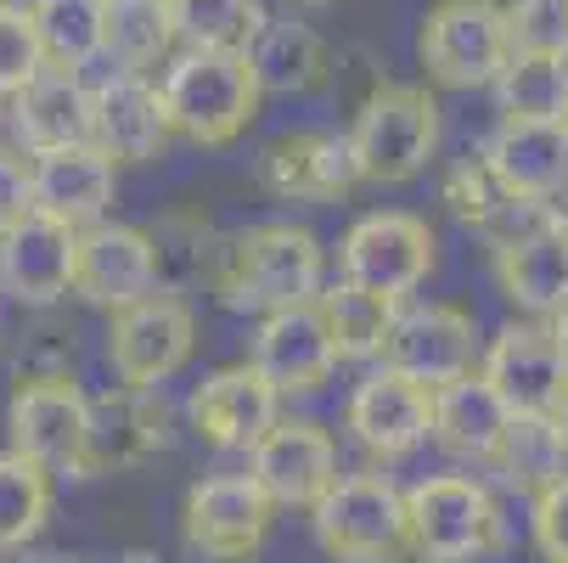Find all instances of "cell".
I'll return each mask as SVG.
<instances>
[{
	"instance_id": "4fadbf2b",
	"label": "cell",
	"mask_w": 568,
	"mask_h": 563,
	"mask_svg": "<svg viewBox=\"0 0 568 563\" xmlns=\"http://www.w3.org/2000/svg\"><path fill=\"white\" fill-rule=\"evenodd\" d=\"M85 412H91V394L73 383V372H40L23 378L12 406H7V434L12 451H23L40 468H62L73 473L79 445H85Z\"/></svg>"
},
{
	"instance_id": "e0dca14e",
	"label": "cell",
	"mask_w": 568,
	"mask_h": 563,
	"mask_svg": "<svg viewBox=\"0 0 568 563\" xmlns=\"http://www.w3.org/2000/svg\"><path fill=\"white\" fill-rule=\"evenodd\" d=\"M383 366L423 389H439V383L473 372V315L456 304L399 310L383 339Z\"/></svg>"
},
{
	"instance_id": "6da1fadb",
	"label": "cell",
	"mask_w": 568,
	"mask_h": 563,
	"mask_svg": "<svg viewBox=\"0 0 568 563\" xmlns=\"http://www.w3.org/2000/svg\"><path fill=\"white\" fill-rule=\"evenodd\" d=\"M209 288L225 310H248V315L310 304L321 293V243L304 225H287V220L236 231L214 249Z\"/></svg>"
},
{
	"instance_id": "b9f144b4",
	"label": "cell",
	"mask_w": 568,
	"mask_h": 563,
	"mask_svg": "<svg viewBox=\"0 0 568 563\" xmlns=\"http://www.w3.org/2000/svg\"><path fill=\"white\" fill-rule=\"evenodd\" d=\"M124 563H152V557H146V552H135V557H124Z\"/></svg>"
},
{
	"instance_id": "277c9868",
	"label": "cell",
	"mask_w": 568,
	"mask_h": 563,
	"mask_svg": "<svg viewBox=\"0 0 568 563\" xmlns=\"http://www.w3.org/2000/svg\"><path fill=\"white\" fill-rule=\"evenodd\" d=\"M315 541L338 563H399L412 552V524H405V491H394L383 473H349L333 479V491L310 507Z\"/></svg>"
},
{
	"instance_id": "e575fe53",
	"label": "cell",
	"mask_w": 568,
	"mask_h": 563,
	"mask_svg": "<svg viewBox=\"0 0 568 563\" xmlns=\"http://www.w3.org/2000/svg\"><path fill=\"white\" fill-rule=\"evenodd\" d=\"M507 40L524 57L568 62V0H507Z\"/></svg>"
},
{
	"instance_id": "cb8c5ba5",
	"label": "cell",
	"mask_w": 568,
	"mask_h": 563,
	"mask_svg": "<svg viewBox=\"0 0 568 563\" xmlns=\"http://www.w3.org/2000/svg\"><path fill=\"white\" fill-rule=\"evenodd\" d=\"M12 113V135L29 152H57V147H79L91 141V86L73 68H40L18 97H7Z\"/></svg>"
},
{
	"instance_id": "7402d4cb",
	"label": "cell",
	"mask_w": 568,
	"mask_h": 563,
	"mask_svg": "<svg viewBox=\"0 0 568 563\" xmlns=\"http://www.w3.org/2000/svg\"><path fill=\"white\" fill-rule=\"evenodd\" d=\"M29 187H34L40 214L79 231V225H97L113 209L119 175H113V158L97 141H79V147H57V152H34Z\"/></svg>"
},
{
	"instance_id": "ba28073f",
	"label": "cell",
	"mask_w": 568,
	"mask_h": 563,
	"mask_svg": "<svg viewBox=\"0 0 568 563\" xmlns=\"http://www.w3.org/2000/svg\"><path fill=\"white\" fill-rule=\"evenodd\" d=\"M338 265H344V282L372 288L383 299H405L434 271V231H428V220L405 214V209L366 214L344 231Z\"/></svg>"
},
{
	"instance_id": "7a4b0ae2",
	"label": "cell",
	"mask_w": 568,
	"mask_h": 563,
	"mask_svg": "<svg viewBox=\"0 0 568 563\" xmlns=\"http://www.w3.org/2000/svg\"><path fill=\"white\" fill-rule=\"evenodd\" d=\"M158 91H164L170 130L192 147H231L265 97L236 46H181Z\"/></svg>"
},
{
	"instance_id": "d590c367",
	"label": "cell",
	"mask_w": 568,
	"mask_h": 563,
	"mask_svg": "<svg viewBox=\"0 0 568 563\" xmlns=\"http://www.w3.org/2000/svg\"><path fill=\"white\" fill-rule=\"evenodd\" d=\"M40 68H45V57H40V40H34L29 7H12V0H0V102L18 97Z\"/></svg>"
},
{
	"instance_id": "8d00e7d4",
	"label": "cell",
	"mask_w": 568,
	"mask_h": 563,
	"mask_svg": "<svg viewBox=\"0 0 568 563\" xmlns=\"http://www.w3.org/2000/svg\"><path fill=\"white\" fill-rule=\"evenodd\" d=\"M529 524H535V546H540V557H546V563H568V473L546 479V485L535 491V513H529Z\"/></svg>"
},
{
	"instance_id": "1f68e13d",
	"label": "cell",
	"mask_w": 568,
	"mask_h": 563,
	"mask_svg": "<svg viewBox=\"0 0 568 563\" xmlns=\"http://www.w3.org/2000/svg\"><path fill=\"white\" fill-rule=\"evenodd\" d=\"M496 97L507 119H562L568 113V62L513 51L496 73Z\"/></svg>"
},
{
	"instance_id": "7c38bea8",
	"label": "cell",
	"mask_w": 568,
	"mask_h": 563,
	"mask_svg": "<svg viewBox=\"0 0 568 563\" xmlns=\"http://www.w3.org/2000/svg\"><path fill=\"white\" fill-rule=\"evenodd\" d=\"M158 288V260H152V231L97 220L73 231V282L68 293L97 310H124Z\"/></svg>"
},
{
	"instance_id": "484cf974",
	"label": "cell",
	"mask_w": 568,
	"mask_h": 563,
	"mask_svg": "<svg viewBox=\"0 0 568 563\" xmlns=\"http://www.w3.org/2000/svg\"><path fill=\"white\" fill-rule=\"evenodd\" d=\"M507 423H513L507 400L478 372H462V378L428 389V434L462 462H490Z\"/></svg>"
},
{
	"instance_id": "ffe728a7",
	"label": "cell",
	"mask_w": 568,
	"mask_h": 563,
	"mask_svg": "<svg viewBox=\"0 0 568 563\" xmlns=\"http://www.w3.org/2000/svg\"><path fill=\"white\" fill-rule=\"evenodd\" d=\"M254 366L265 372V383L276 394H310V389H321V383L333 378L338 350H333V333H327V321H321L315 299L260 315Z\"/></svg>"
},
{
	"instance_id": "60d3db41",
	"label": "cell",
	"mask_w": 568,
	"mask_h": 563,
	"mask_svg": "<svg viewBox=\"0 0 568 563\" xmlns=\"http://www.w3.org/2000/svg\"><path fill=\"white\" fill-rule=\"evenodd\" d=\"M293 7H333V0H293Z\"/></svg>"
},
{
	"instance_id": "2e32d148",
	"label": "cell",
	"mask_w": 568,
	"mask_h": 563,
	"mask_svg": "<svg viewBox=\"0 0 568 563\" xmlns=\"http://www.w3.org/2000/svg\"><path fill=\"white\" fill-rule=\"evenodd\" d=\"M248 473L260 479V491L271 496V507H315L333 491L338 479V445L327 429L315 423H271L254 451H248Z\"/></svg>"
},
{
	"instance_id": "603a6c76",
	"label": "cell",
	"mask_w": 568,
	"mask_h": 563,
	"mask_svg": "<svg viewBox=\"0 0 568 563\" xmlns=\"http://www.w3.org/2000/svg\"><path fill=\"white\" fill-rule=\"evenodd\" d=\"M496 282L529 315H568V220H535L496 243Z\"/></svg>"
},
{
	"instance_id": "4316f807",
	"label": "cell",
	"mask_w": 568,
	"mask_h": 563,
	"mask_svg": "<svg viewBox=\"0 0 568 563\" xmlns=\"http://www.w3.org/2000/svg\"><path fill=\"white\" fill-rule=\"evenodd\" d=\"M236 51L248 57L260 91H271V97H293V91H310L327 79V40L298 18H265L260 12V23L248 29V40Z\"/></svg>"
},
{
	"instance_id": "ee69618b",
	"label": "cell",
	"mask_w": 568,
	"mask_h": 563,
	"mask_svg": "<svg viewBox=\"0 0 568 563\" xmlns=\"http://www.w3.org/2000/svg\"><path fill=\"white\" fill-rule=\"evenodd\" d=\"M562 124H568V113H562Z\"/></svg>"
},
{
	"instance_id": "8fae6325",
	"label": "cell",
	"mask_w": 568,
	"mask_h": 563,
	"mask_svg": "<svg viewBox=\"0 0 568 563\" xmlns=\"http://www.w3.org/2000/svg\"><path fill=\"white\" fill-rule=\"evenodd\" d=\"M271 496L260 491L254 473H214L203 485L186 491V541L192 552L214 557V563H248L265 535H271Z\"/></svg>"
},
{
	"instance_id": "74e56055",
	"label": "cell",
	"mask_w": 568,
	"mask_h": 563,
	"mask_svg": "<svg viewBox=\"0 0 568 563\" xmlns=\"http://www.w3.org/2000/svg\"><path fill=\"white\" fill-rule=\"evenodd\" d=\"M34 209V187H29V164L0 147V231H12L23 214Z\"/></svg>"
},
{
	"instance_id": "44dd1931",
	"label": "cell",
	"mask_w": 568,
	"mask_h": 563,
	"mask_svg": "<svg viewBox=\"0 0 568 563\" xmlns=\"http://www.w3.org/2000/svg\"><path fill=\"white\" fill-rule=\"evenodd\" d=\"M276 406H282V394L265 383V372L254 361H242V366H225V372L203 378L186 412H192V429H197L203 445L254 451V440L276 423Z\"/></svg>"
},
{
	"instance_id": "9a60e30c",
	"label": "cell",
	"mask_w": 568,
	"mask_h": 563,
	"mask_svg": "<svg viewBox=\"0 0 568 563\" xmlns=\"http://www.w3.org/2000/svg\"><path fill=\"white\" fill-rule=\"evenodd\" d=\"M91 141L113 164H152V158H164V147L175 141L164 91L146 73L113 68L102 86H91Z\"/></svg>"
},
{
	"instance_id": "7bdbcfd3",
	"label": "cell",
	"mask_w": 568,
	"mask_h": 563,
	"mask_svg": "<svg viewBox=\"0 0 568 563\" xmlns=\"http://www.w3.org/2000/svg\"><path fill=\"white\" fill-rule=\"evenodd\" d=\"M0 113H7V102H0Z\"/></svg>"
},
{
	"instance_id": "5b68a950",
	"label": "cell",
	"mask_w": 568,
	"mask_h": 563,
	"mask_svg": "<svg viewBox=\"0 0 568 563\" xmlns=\"http://www.w3.org/2000/svg\"><path fill=\"white\" fill-rule=\"evenodd\" d=\"M405 524H412V552L428 563H473L501 541L496 496L467 473H434L405 491Z\"/></svg>"
},
{
	"instance_id": "8992f818",
	"label": "cell",
	"mask_w": 568,
	"mask_h": 563,
	"mask_svg": "<svg viewBox=\"0 0 568 563\" xmlns=\"http://www.w3.org/2000/svg\"><path fill=\"white\" fill-rule=\"evenodd\" d=\"M423 68L428 79L450 91H473V86H496V73L513 57L507 40V7L501 0H439L423 18Z\"/></svg>"
},
{
	"instance_id": "d4e9b609",
	"label": "cell",
	"mask_w": 568,
	"mask_h": 563,
	"mask_svg": "<svg viewBox=\"0 0 568 563\" xmlns=\"http://www.w3.org/2000/svg\"><path fill=\"white\" fill-rule=\"evenodd\" d=\"M349 434L372 456H405L428 440V389L399 378V372H372L349 394Z\"/></svg>"
},
{
	"instance_id": "4dcf8cb0",
	"label": "cell",
	"mask_w": 568,
	"mask_h": 563,
	"mask_svg": "<svg viewBox=\"0 0 568 563\" xmlns=\"http://www.w3.org/2000/svg\"><path fill=\"white\" fill-rule=\"evenodd\" d=\"M51 519V468L23 451H0V552L29 546Z\"/></svg>"
},
{
	"instance_id": "ac0fdd59",
	"label": "cell",
	"mask_w": 568,
	"mask_h": 563,
	"mask_svg": "<svg viewBox=\"0 0 568 563\" xmlns=\"http://www.w3.org/2000/svg\"><path fill=\"white\" fill-rule=\"evenodd\" d=\"M73 282V225L29 209L12 231H0V293L23 310H51Z\"/></svg>"
},
{
	"instance_id": "5bb4252c",
	"label": "cell",
	"mask_w": 568,
	"mask_h": 563,
	"mask_svg": "<svg viewBox=\"0 0 568 563\" xmlns=\"http://www.w3.org/2000/svg\"><path fill=\"white\" fill-rule=\"evenodd\" d=\"M254 175L282 203H338V198H349L361 187L355 147L338 130H293V135H276L260 152Z\"/></svg>"
},
{
	"instance_id": "f1b7e54d",
	"label": "cell",
	"mask_w": 568,
	"mask_h": 563,
	"mask_svg": "<svg viewBox=\"0 0 568 563\" xmlns=\"http://www.w3.org/2000/svg\"><path fill=\"white\" fill-rule=\"evenodd\" d=\"M315 310H321V321H327L338 361H372V355H383V339H388L394 315H399V299H383L372 288L338 282V288L315 293Z\"/></svg>"
},
{
	"instance_id": "83f0119b",
	"label": "cell",
	"mask_w": 568,
	"mask_h": 563,
	"mask_svg": "<svg viewBox=\"0 0 568 563\" xmlns=\"http://www.w3.org/2000/svg\"><path fill=\"white\" fill-rule=\"evenodd\" d=\"M175 46H181V34H175L170 0H108L102 57H113V68L146 73L158 62H170Z\"/></svg>"
},
{
	"instance_id": "52a82bcc",
	"label": "cell",
	"mask_w": 568,
	"mask_h": 563,
	"mask_svg": "<svg viewBox=\"0 0 568 563\" xmlns=\"http://www.w3.org/2000/svg\"><path fill=\"white\" fill-rule=\"evenodd\" d=\"M197 344V315L181 293H146L124 310H113V328H108V361L119 372V383L130 389H158L170 383Z\"/></svg>"
},
{
	"instance_id": "d6986e66",
	"label": "cell",
	"mask_w": 568,
	"mask_h": 563,
	"mask_svg": "<svg viewBox=\"0 0 568 563\" xmlns=\"http://www.w3.org/2000/svg\"><path fill=\"white\" fill-rule=\"evenodd\" d=\"M484 170L507 198L551 203L568 187V124L562 119H501L484 147Z\"/></svg>"
},
{
	"instance_id": "ab89813d",
	"label": "cell",
	"mask_w": 568,
	"mask_h": 563,
	"mask_svg": "<svg viewBox=\"0 0 568 563\" xmlns=\"http://www.w3.org/2000/svg\"><path fill=\"white\" fill-rule=\"evenodd\" d=\"M29 563H85V557H57V552H51V557H29Z\"/></svg>"
},
{
	"instance_id": "3957f363",
	"label": "cell",
	"mask_w": 568,
	"mask_h": 563,
	"mask_svg": "<svg viewBox=\"0 0 568 563\" xmlns=\"http://www.w3.org/2000/svg\"><path fill=\"white\" fill-rule=\"evenodd\" d=\"M349 147H355L361 181H377V187L417 181L428 170L434 147H439L434 97L417 91V86H372L355 108Z\"/></svg>"
},
{
	"instance_id": "d6a6232c",
	"label": "cell",
	"mask_w": 568,
	"mask_h": 563,
	"mask_svg": "<svg viewBox=\"0 0 568 563\" xmlns=\"http://www.w3.org/2000/svg\"><path fill=\"white\" fill-rule=\"evenodd\" d=\"M562 456H568V451H562V440H557L551 418H513L490 462L513 479V485L540 491L546 479H557V473H562Z\"/></svg>"
},
{
	"instance_id": "836d02e7",
	"label": "cell",
	"mask_w": 568,
	"mask_h": 563,
	"mask_svg": "<svg viewBox=\"0 0 568 563\" xmlns=\"http://www.w3.org/2000/svg\"><path fill=\"white\" fill-rule=\"evenodd\" d=\"M181 46H242L260 23V0H170Z\"/></svg>"
},
{
	"instance_id": "9c48e42d",
	"label": "cell",
	"mask_w": 568,
	"mask_h": 563,
	"mask_svg": "<svg viewBox=\"0 0 568 563\" xmlns=\"http://www.w3.org/2000/svg\"><path fill=\"white\" fill-rule=\"evenodd\" d=\"M478 378L507 400L513 418H551L557 394L568 383V333L551 328V315L507 328V333H496L490 350H484Z\"/></svg>"
},
{
	"instance_id": "f35d334b",
	"label": "cell",
	"mask_w": 568,
	"mask_h": 563,
	"mask_svg": "<svg viewBox=\"0 0 568 563\" xmlns=\"http://www.w3.org/2000/svg\"><path fill=\"white\" fill-rule=\"evenodd\" d=\"M551 429H557V440H562V451H568V383H562L557 406H551Z\"/></svg>"
},
{
	"instance_id": "f546056e",
	"label": "cell",
	"mask_w": 568,
	"mask_h": 563,
	"mask_svg": "<svg viewBox=\"0 0 568 563\" xmlns=\"http://www.w3.org/2000/svg\"><path fill=\"white\" fill-rule=\"evenodd\" d=\"M29 23L40 40V57L51 68L85 73L102 57V23H108V0H29Z\"/></svg>"
},
{
	"instance_id": "30bf717a",
	"label": "cell",
	"mask_w": 568,
	"mask_h": 563,
	"mask_svg": "<svg viewBox=\"0 0 568 563\" xmlns=\"http://www.w3.org/2000/svg\"><path fill=\"white\" fill-rule=\"evenodd\" d=\"M170 445V406L158 389H108L91 400L85 412V445H79L73 479H97V473H124L141 468Z\"/></svg>"
}]
</instances>
